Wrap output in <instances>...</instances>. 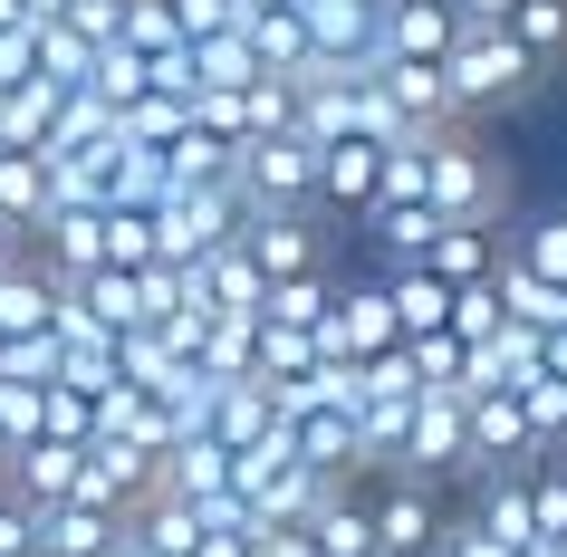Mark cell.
Segmentation results:
<instances>
[{
	"label": "cell",
	"mask_w": 567,
	"mask_h": 557,
	"mask_svg": "<svg viewBox=\"0 0 567 557\" xmlns=\"http://www.w3.org/2000/svg\"><path fill=\"white\" fill-rule=\"evenodd\" d=\"M423 212L433 221H472V231H501L509 221V164L481 145L472 125H452L423 145Z\"/></svg>",
	"instance_id": "6da1fadb"
},
{
	"label": "cell",
	"mask_w": 567,
	"mask_h": 557,
	"mask_svg": "<svg viewBox=\"0 0 567 557\" xmlns=\"http://www.w3.org/2000/svg\"><path fill=\"white\" fill-rule=\"evenodd\" d=\"M443 87H452V106H462V125H481V116L529 106L548 78L519 59V39H509V30H481V20H462V30H452V49H443Z\"/></svg>",
	"instance_id": "7a4b0ae2"
},
{
	"label": "cell",
	"mask_w": 567,
	"mask_h": 557,
	"mask_svg": "<svg viewBox=\"0 0 567 557\" xmlns=\"http://www.w3.org/2000/svg\"><path fill=\"white\" fill-rule=\"evenodd\" d=\"M318 471L289 452V442H250V452H231V499H240V519L250 528H299L308 509H318Z\"/></svg>",
	"instance_id": "3957f363"
},
{
	"label": "cell",
	"mask_w": 567,
	"mask_h": 557,
	"mask_svg": "<svg viewBox=\"0 0 567 557\" xmlns=\"http://www.w3.org/2000/svg\"><path fill=\"white\" fill-rule=\"evenodd\" d=\"M394 347H404V327H394V308H385V269L337 279L328 318H318V355H328L337 375H357V365H375V355H394Z\"/></svg>",
	"instance_id": "277c9868"
},
{
	"label": "cell",
	"mask_w": 567,
	"mask_h": 557,
	"mask_svg": "<svg viewBox=\"0 0 567 557\" xmlns=\"http://www.w3.org/2000/svg\"><path fill=\"white\" fill-rule=\"evenodd\" d=\"M231 193H240V212H318V145H308L299 125L240 145V183Z\"/></svg>",
	"instance_id": "5b68a950"
},
{
	"label": "cell",
	"mask_w": 567,
	"mask_h": 557,
	"mask_svg": "<svg viewBox=\"0 0 567 557\" xmlns=\"http://www.w3.org/2000/svg\"><path fill=\"white\" fill-rule=\"evenodd\" d=\"M365 519H375V557H423L443 528V491L414 471H365Z\"/></svg>",
	"instance_id": "8992f818"
},
{
	"label": "cell",
	"mask_w": 567,
	"mask_h": 557,
	"mask_svg": "<svg viewBox=\"0 0 567 557\" xmlns=\"http://www.w3.org/2000/svg\"><path fill=\"white\" fill-rule=\"evenodd\" d=\"M240 250H250V269H260V289H279V279H318V269H328L318 212H240Z\"/></svg>",
	"instance_id": "52a82bcc"
},
{
	"label": "cell",
	"mask_w": 567,
	"mask_h": 557,
	"mask_svg": "<svg viewBox=\"0 0 567 557\" xmlns=\"http://www.w3.org/2000/svg\"><path fill=\"white\" fill-rule=\"evenodd\" d=\"M462 10L452 0H375V68H443Z\"/></svg>",
	"instance_id": "ba28073f"
},
{
	"label": "cell",
	"mask_w": 567,
	"mask_h": 557,
	"mask_svg": "<svg viewBox=\"0 0 567 557\" xmlns=\"http://www.w3.org/2000/svg\"><path fill=\"white\" fill-rule=\"evenodd\" d=\"M299 30H308V68L375 78V0H299Z\"/></svg>",
	"instance_id": "9c48e42d"
},
{
	"label": "cell",
	"mask_w": 567,
	"mask_h": 557,
	"mask_svg": "<svg viewBox=\"0 0 567 557\" xmlns=\"http://www.w3.org/2000/svg\"><path fill=\"white\" fill-rule=\"evenodd\" d=\"M375 174H385V145L375 135H328L318 145V221H357L375 203Z\"/></svg>",
	"instance_id": "30bf717a"
},
{
	"label": "cell",
	"mask_w": 567,
	"mask_h": 557,
	"mask_svg": "<svg viewBox=\"0 0 567 557\" xmlns=\"http://www.w3.org/2000/svg\"><path fill=\"white\" fill-rule=\"evenodd\" d=\"M404 269H423V279H443L452 298H462V289H491V279H501V231H472V221H443V231L423 240V250H414Z\"/></svg>",
	"instance_id": "8fae6325"
},
{
	"label": "cell",
	"mask_w": 567,
	"mask_h": 557,
	"mask_svg": "<svg viewBox=\"0 0 567 557\" xmlns=\"http://www.w3.org/2000/svg\"><path fill=\"white\" fill-rule=\"evenodd\" d=\"M299 538L318 557H375V519H365V471L357 481H328L318 491V509L299 519Z\"/></svg>",
	"instance_id": "7c38bea8"
},
{
	"label": "cell",
	"mask_w": 567,
	"mask_h": 557,
	"mask_svg": "<svg viewBox=\"0 0 567 557\" xmlns=\"http://www.w3.org/2000/svg\"><path fill=\"white\" fill-rule=\"evenodd\" d=\"M49 212H59V164H49L39 145H0V221L30 240Z\"/></svg>",
	"instance_id": "4fadbf2b"
},
{
	"label": "cell",
	"mask_w": 567,
	"mask_h": 557,
	"mask_svg": "<svg viewBox=\"0 0 567 557\" xmlns=\"http://www.w3.org/2000/svg\"><path fill=\"white\" fill-rule=\"evenodd\" d=\"M240 39H250V59H260L269 78H299L308 68V30H299L289 0H250V10H240Z\"/></svg>",
	"instance_id": "5bb4252c"
},
{
	"label": "cell",
	"mask_w": 567,
	"mask_h": 557,
	"mask_svg": "<svg viewBox=\"0 0 567 557\" xmlns=\"http://www.w3.org/2000/svg\"><path fill=\"white\" fill-rule=\"evenodd\" d=\"M106 538H125L116 509H87V499H49V509H39V548L49 557H96Z\"/></svg>",
	"instance_id": "9a60e30c"
},
{
	"label": "cell",
	"mask_w": 567,
	"mask_h": 557,
	"mask_svg": "<svg viewBox=\"0 0 567 557\" xmlns=\"http://www.w3.org/2000/svg\"><path fill=\"white\" fill-rule=\"evenodd\" d=\"M385 308H394V327H404V347L452 327V289H443V279H423V269H385Z\"/></svg>",
	"instance_id": "2e32d148"
},
{
	"label": "cell",
	"mask_w": 567,
	"mask_h": 557,
	"mask_svg": "<svg viewBox=\"0 0 567 557\" xmlns=\"http://www.w3.org/2000/svg\"><path fill=\"white\" fill-rule=\"evenodd\" d=\"M501 30L519 39V59H529L538 78H558V68H567V0H519Z\"/></svg>",
	"instance_id": "e0dca14e"
},
{
	"label": "cell",
	"mask_w": 567,
	"mask_h": 557,
	"mask_svg": "<svg viewBox=\"0 0 567 557\" xmlns=\"http://www.w3.org/2000/svg\"><path fill=\"white\" fill-rule=\"evenodd\" d=\"M501 250L529 279H548V289H567V212H538V221H519V231H501Z\"/></svg>",
	"instance_id": "ac0fdd59"
},
{
	"label": "cell",
	"mask_w": 567,
	"mask_h": 557,
	"mask_svg": "<svg viewBox=\"0 0 567 557\" xmlns=\"http://www.w3.org/2000/svg\"><path fill=\"white\" fill-rule=\"evenodd\" d=\"M106 269H154V212L145 203L106 212Z\"/></svg>",
	"instance_id": "d6986e66"
},
{
	"label": "cell",
	"mask_w": 567,
	"mask_h": 557,
	"mask_svg": "<svg viewBox=\"0 0 567 557\" xmlns=\"http://www.w3.org/2000/svg\"><path fill=\"white\" fill-rule=\"evenodd\" d=\"M529 528L538 538H567V471L558 462H529Z\"/></svg>",
	"instance_id": "ffe728a7"
},
{
	"label": "cell",
	"mask_w": 567,
	"mask_h": 557,
	"mask_svg": "<svg viewBox=\"0 0 567 557\" xmlns=\"http://www.w3.org/2000/svg\"><path fill=\"white\" fill-rule=\"evenodd\" d=\"M116 20H125V0H68L59 30H68V39H87L96 59H106V49H116Z\"/></svg>",
	"instance_id": "44dd1931"
},
{
	"label": "cell",
	"mask_w": 567,
	"mask_h": 557,
	"mask_svg": "<svg viewBox=\"0 0 567 557\" xmlns=\"http://www.w3.org/2000/svg\"><path fill=\"white\" fill-rule=\"evenodd\" d=\"M423 557H509V548H491V538H481L472 509H443V528H433V548H423Z\"/></svg>",
	"instance_id": "7402d4cb"
},
{
	"label": "cell",
	"mask_w": 567,
	"mask_h": 557,
	"mask_svg": "<svg viewBox=\"0 0 567 557\" xmlns=\"http://www.w3.org/2000/svg\"><path fill=\"white\" fill-rule=\"evenodd\" d=\"M20 548H39V509L0 481V557H20Z\"/></svg>",
	"instance_id": "603a6c76"
},
{
	"label": "cell",
	"mask_w": 567,
	"mask_h": 557,
	"mask_svg": "<svg viewBox=\"0 0 567 557\" xmlns=\"http://www.w3.org/2000/svg\"><path fill=\"white\" fill-rule=\"evenodd\" d=\"M20 10H30V20H68V0H20Z\"/></svg>",
	"instance_id": "cb8c5ba5"
},
{
	"label": "cell",
	"mask_w": 567,
	"mask_h": 557,
	"mask_svg": "<svg viewBox=\"0 0 567 557\" xmlns=\"http://www.w3.org/2000/svg\"><path fill=\"white\" fill-rule=\"evenodd\" d=\"M0 260H20V231H10V221H0Z\"/></svg>",
	"instance_id": "d4e9b609"
},
{
	"label": "cell",
	"mask_w": 567,
	"mask_h": 557,
	"mask_svg": "<svg viewBox=\"0 0 567 557\" xmlns=\"http://www.w3.org/2000/svg\"><path fill=\"white\" fill-rule=\"evenodd\" d=\"M20 557H49V548H20Z\"/></svg>",
	"instance_id": "484cf974"
},
{
	"label": "cell",
	"mask_w": 567,
	"mask_h": 557,
	"mask_svg": "<svg viewBox=\"0 0 567 557\" xmlns=\"http://www.w3.org/2000/svg\"><path fill=\"white\" fill-rule=\"evenodd\" d=\"M558 471H567V452H558Z\"/></svg>",
	"instance_id": "4316f807"
}]
</instances>
